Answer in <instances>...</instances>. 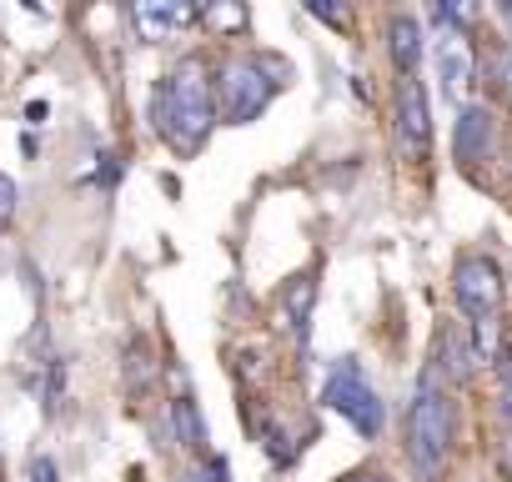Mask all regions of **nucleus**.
<instances>
[{
    "label": "nucleus",
    "instance_id": "obj_21",
    "mask_svg": "<svg viewBox=\"0 0 512 482\" xmlns=\"http://www.w3.org/2000/svg\"><path fill=\"white\" fill-rule=\"evenodd\" d=\"M201 6H206V0H176V26L196 21V16H201Z\"/></svg>",
    "mask_w": 512,
    "mask_h": 482
},
{
    "label": "nucleus",
    "instance_id": "obj_1",
    "mask_svg": "<svg viewBox=\"0 0 512 482\" xmlns=\"http://www.w3.org/2000/svg\"><path fill=\"white\" fill-rule=\"evenodd\" d=\"M151 121L176 151H196L216 126V81L201 56H186L151 96Z\"/></svg>",
    "mask_w": 512,
    "mask_h": 482
},
{
    "label": "nucleus",
    "instance_id": "obj_17",
    "mask_svg": "<svg viewBox=\"0 0 512 482\" xmlns=\"http://www.w3.org/2000/svg\"><path fill=\"white\" fill-rule=\"evenodd\" d=\"M322 26H347V0H302Z\"/></svg>",
    "mask_w": 512,
    "mask_h": 482
},
{
    "label": "nucleus",
    "instance_id": "obj_12",
    "mask_svg": "<svg viewBox=\"0 0 512 482\" xmlns=\"http://www.w3.org/2000/svg\"><path fill=\"white\" fill-rule=\"evenodd\" d=\"M131 16L146 36H171L176 31V0H131Z\"/></svg>",
    "mask_w": 512,
    "mask_h": 482
},
{
    "label": "nucleus",
    "instance_id": "obj_14",
    "mask_svg": "<svg viewBox=\"0 0 512 482\" xmlns=\"http://www.w3.org/2000/svg\"><path fill=\"white\" fill-rule=\"evenodd\" d=\"M432 16L447 31H472L482 16V0H432Z\"/></svg>",
    "mask_w": 512,
    "mask_h": 482
},
{
    "label": "nucleus",
    "instance_id": "obj_5",
    "mask_svg": "<svg viewBox=\"0 0 512 482\" xmlns=\"http://www.w3.org/2000/svg\"><path fill=\"white\" fill-rule=\"evenodd\" d=\"M452 297L457 307L477 322V317H497L502 307V272L492 257H462L457 272H452Z\"/></svg>",
    "mask_w": 512,
    "mask_h": 482
},
{
    "label": "nucleus",
    "instance_id": "obj_8",
    "mask_svg": "<svg viewBox=\"0 0 512 482\" xmlns=\"http://www.w3.org/2000/svg\"><path fill=\"white\" fill-rule=\"evenodd\" d=\"M387 41H392V61H397V71L412 76L417 61H422V21H412V16H392Z\"/></svg>",
    "mask_w": 512,
    "mask_h": 482
},
{
    "label": "nucleus",
    "instance_id": "obj_24",
    "mask_svg": "<svg viewBox=\"0 0 512 482\" xmlns=\"http://www.w3.org/2000/svg\"><path fill=\"white\" fill-rule=\"evenodd\" d=\"M347 482H387V477H372V472H357V477H347Z\"/></svg>",
    "mask_w": 512,
    "mask_h": 482
},
{
    "label": "nucleus",
    "instance_id": "obj_13",
    "mask_svg": "<svg viewBox=\"0 0 512 482\" xmlns=\"http://www.w3.org/2000/svg\"><path fill=\"white\" fill-rule=\"evenodd\" d=\"M472 352H477V367H502V322L497 317L472 322Z\"/></svg>",
    "mask_w": 512,
    "mask_h": 482
},
{
    "label": "nucleus",
    "instance_id": "obj_11",
    "mask_svg": "<svg viewBox=\"0 0 512 482\" xmlns=\"http://www.w3.org/2000/svg\"><path fill=\"white\" fill-rule=\"evenodd\" d=\"M437 76H442V91H447L452 101H462V91H467V81H472V56H467L462 46H442V51H437Z\"/></svg>",
    "mask_w": 512,
    "mask_h": 482
},
{
    "label": "nucleus",
    "instance_id": "obj_16",
    "mask_svg": "<svg viewBox=\"0 0 512 482\" xmlns=\"http://www.w3.org/2000/svg\"><path fill=\"white\" fill-rule=\"evenodd\" d=\"M312 297H317V282H312V277H297V282L287 287V317H292V327H297V332H307Z\"/></svg>",
    "mask_w": 512,
    "mask_h": 482
},
{
    "label": "nucleus",
    "instance_id": "obj_2",
    "mask_svg": "<svg viewBox=\"0 0 512 482\" xmlns=\"http://www.w3.org/2000/svg\"><path fill=\"white\" fill-rule=\"evenodd\" d=\"M452 432H457V417H452V402L442 392V367L432 362L422 372L417 397H412V412H407V452H412V462H417L422 477H437L447 467Z\"/></svg>",
    "mask_w": 512,
    "mask_h": 482
},
{
    "label": "nucleus",
    "instance_id": "obj_3",
    "mask_svg": "<svg viewBox=\"0 0 512 482\" xmlns=\"http://www.w3.org/2000/svg\"><path fill=\"white\" fill-rule=\"evenodd\" d=\"M272 96H277V81L256 66V61H231V66H221V76H216V101H221V116H226L231 126L256 121V116L272 106Z\"/></svg>",
    "mask_w": 512,
    "mask_h": 482
},
{
    "label": "nucleus",
    "instance_id": "obj_19",
    "mask_svg": "<svg viewBox=\"0 0 512 482\" xmlns=\"http://www.w3.org/2000/svg\"><path fill=\"white\" fill-rule=\"evenodd\" d=\"M226 477H231V467H226L221 457H206V462H201V467H196L186 482H226Z\"/></svg>",
    "mask_w": 512,
    "mask_h": 482
},
{
    "label": "nucleus",
    "instance_id": "obj_4",
    "mask_svg": "<svg viewBox=\"0 0 512 482\" xmlns=\"http://www.w3.org/2000/svg\"><path fill=\"white\" fill-rule=\"evenodd\" d=\"M322 402L332 407V412H342L362 437H377L382 427H387V407H382V397L372 392V382L362 377V367L347 357L332 377H327V392H322Z\"/></svg>",
    "mask_w": 512,
    "mask_h": 482
},
{
    "label": "nucleus",
    "instance_id": "obj_9",
    "mask_svg": "<svg viewBox=\"0 0 512 482\" xmlns=\"http://www.w3.org/2000/svg\"><path fill=\"white\" fill-rule=\"evenodd\" d=\"M201 21H206V31H216V36H241V31L251 26V11H246V0H206Z\"/></svg>",
    "mask_w": 512,
    "mask_h": 482
},
{
    "label": "nucleus",
    "instance_id": "obj_15",
    "mask_svg": "<svg viewBox=\"0 0 512 482\" xmlns=\"http://www.w3.org/2000/svg\"><path fill=\"white\" fill-rule=\"evenodd\" d=\"M171 427H176V437H181L186 447H201V442H206V427H201V412H196L191 397H176V402H171Z\"/></svg>",
    "mask_w": 512,
    "mask_h": 482
},
{
    "label": "nucleus",
    "instance_id": "obj_22",
    "mask_svg": "<svg viewBox=\"0 0 512 482\" xmlns=\"http://www.w3.org/2000/svg\"><path fill=\"white\" fill-rule=\"evenodd\" d=\"M502 417L512 422V362L502 367Z\"/></svg>",
    "mask_w": 512,
    "mask_h": 482
},
{
    "label": "nucleus",
    "instance_id": "obj_25",
    "mask_svg": "<svg viewBox=\"0 0 512 482\" xmlns=\"http://www.w3.org/2000/svg\"><path fill=\"white\" fill-rule=\"evenodd\" d=\"M502 76H507V91H512V61H507V71H502Z\"/></svg>",
    "mask_w": 512,
    "mask_h": 482
},
{
    "label": "nucleus",
    "instance_id": "obj_7",
    "mask_svg": "<svg viewBox=\"0 0 512 482\" xmlns=\"http://www.w3.org/2000/svg\"><path fill=\"white\" fill-rule=\"evenodd\" d=\"M492 141H497V121H492V111H487V106H462L457 131H452V151H457V161H462V166L487 161Z\"/></svg>",
    "mask_w": 512,
    "mask_h": 482
},
{
    "label": "nucleus",
    "instance_id": "obj_18",
    "mask_svg": "<svg viewBox=\"0 0 512 482\" xmlns=\"http://www.w3.org/2000/svg\"><path fill=\"white\" fill-rule=\"evenodd\" d=\"M16 201H21L16 181H11V176H0V226H11V221H16Z\"/></svg>",
    "mask_w": 512,
    "mask_h": 482
},
{
    "label": "nucleus",
    "instance_id": "obj_6",
    "mask_svg": "<svg viewBox=\"0 0 512 482\" xmlns=\"http://www.w3.org/2000/svg\"><path fill=\"white\" fill-rule=\"evenodd\" d=\"M397 136H402L407 156H427V146H432V111H427V91L417 76L397 81Z\"/></svg>",
    "mask_w": 512,
    "mask_h": 482
},
{
    "label": "nucleus",
    "instance_id": "obj_23",
    "mask_svg": "<svg viewBox=\"0 0 512 482\" xmlns=\"http://www.w3.org/2000/svg\"><path fill=\"white\" fill-rule=\"evenodd\" d=\"M497 11H502V26L512 31V0H497Z\"/></svg>",
    "mask_w": 512,
    "mask_h": 482
},
{
    "label": "nucleus",
    "instance_id": "obj_10",
    "mask_svg": "<svg viewBox=\"0 0 512 482\" xmlns=\"http://www.w3.org/2000/svg\"><path fill=\"white\" fill-rule=\"evenodd\" d=\"M437 367H442V377H452V382H462V377L477 367V352H472V342H467V337H457V327H447V332H442Z\"/></svg>",
    "mask_w": 512,
    "mask_h": 482
},
{
    "label": "nucleus",
    "instance_id": "obj_20",
    "mask_svg": "<svg viewBox=\"0 0 512 482\" xmlns=\"http://www.w3.org/2000/svg\"><path fill=\"white\" fill-rule=\"evenodd\" d=\"M31 482H61L56 462H51V457H36V462H31Z\"/></svg>",
    "mask_w": 512,
    "mask_h": 482
}]
</instances>
